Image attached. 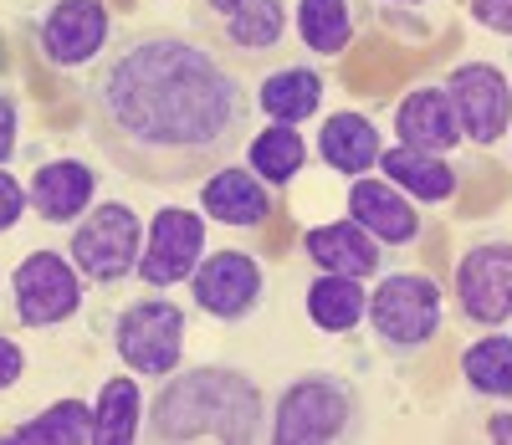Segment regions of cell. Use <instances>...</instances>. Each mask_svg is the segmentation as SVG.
I'll use <instances>...</instances> for the list:
<instances>
[{
	"mask_svg": "<svg viewBox=\"0 0 512 445\" xmlns=\"http://www.w3.org/2000/svg\"><path fill=\"white\" fill-rule=\"evenodd\" d=\"M487 440H507L512 445V410H492L487 415Z\"/></svg>",
	"mask_w": 512,
	"mask_h": 445,
	"instance_id": "32",
	"label": "cell"
},
{
	"mask_svg": "<svg viewBox=\"0 0 512 445\" xmlns=\"http://www.w3.org/2000/svg\"><path fill=\"white\" fill-rule=\"evenodd\" d=\"M31 210L47 220V226H77L88 215L93 195H98V169L82 159H47L31 174Z\"/></svg>",
	"mask_w": 512,
	"mask_h": 445,
	"instance_id": "16",
	"label": "cell"
},
{
	"mask_svg": "<svg viewBox=\"0 0 512 445\" xmlns=\"http://www.w3.org/2000/svg\"><path fill=\"white\" fill-rule=\"evenodd\" d=\"M308 318H313V328L318 333H333V338H344V333H354L359 323H364V313H369V292H364V282L359 277H338V272H318L313 282H308Z\"/></svg>",
	"mask_w": 512,
	"mask_h": 445,
	"instance_id": "23",
	"label": "cell"
},
{
	"mask_svg": "<svg viewBox=\"0 0 512 445\" xmlns=\"http://www.w3.org/2000/svg\"><path fill=\"white\" fill-rule=\"evenodd\" d=\"M200 210L210 220H221V226H231V231H256L272 215V185L251 164L241 169L231 159L210 174V180H200Z\"/></svg>",
	"mask_w": 512,
	"mask_h": 445,
	"instance_id": "15",
	"label": "cell"
},
{
	"mask_svg": "<svg viewBox=\"0 0 512 445\" xmlns=\"http://www.w3.org/2000/svg\"><path fill=\"white\" fill-rule=\"evenodd\" d=\"M36 47L62 72L93 67L113 47V11L103 0H52L36 26Z\"/></svg>",
	"mask_w": 512,
	"mask_h": 445,
	"instance_id": "10",
	"label": "cell"
},
{
	"mask_svg": "<svg viewBox=\"0 0 512 445\" xmlns=\"http://www.w3.org/2000/svg\"><path fill=\"white\" fill-rule=\"evenodd\" d=\"M297 36L313 57H344L354 41V0H297Z\"/></svg>",
	"mask_w": 512,
	"mask_h": 445,
	"instance_id": "27",
	"label": "cell"
},
{
	"mask_svg": "<svg viewBox=\"0 0 512 445\" xmlns=\"http://www.w3.org/2000/svg\"><path fill=\"white\" fill-rule=\"evenodd\" d=\"M379 174L420 205H446L456 195V169L446 164V154H425V149H410V144L379 149Z\"/></svg>",
	"mask_w": 512,
	"mask_h": 445,
	"instance_id": "20",
	"label": "cell"
},
{
	"mask_svg": "<svg viewBox=\"0 0 512 445\" xmlns=\"http://www.w3.org/2000/svg\"><path fill=\"white\" fill-rule=\"evenodd\" d=\"M461 384L472 389L477 399H512V333L487 328L482 338H472L461 348Z\"/></svg>",
	"mask_w": 512,
	"mask_h": 445,
	"instance_id": "24",
	"label": "cell"
},
{
	"mask_svg": "<svg viewBox=\"0 0 512 445\" xmlns=\"http://www.w3.org/2000/svg\"><path fill=\"white\" fill-rule=\"evenodd\" d=\"M349 215L359 220V226H364L379 246H390V251L420 241V210H415V200H410L405 190H395L390 180H364V174H359V180L349 185Z\"/></svg>",
	"mask_w": 512,
	"mask_h": 445,
	"instance_id": "17",
	"label": "cell"
},
{
	"mask_svg": "<svg viewBox=\"0 0 512 445\" xmlns=\"http://www.w3.org/2000/svg\"><path fill=\"white\" fill-rule=\"evenodd\" d=\"M246 159L272 190H282L308 169V139L292 123H272V128L256 133V139H246Z\"/></svg>",
	"mask_w": 512,
	"mask_h": 445,
	"instance_id": "26",
	"label": "cell"
},
{
	"mask_svg": "<svg viewBox=\"0 0 512 445\" xmlns=\"http://www.w3.org/2000/svg\"><path fill=\"white\" fill-rule=\"evenodd\" d=\"M395 139L410 149H425V154H451L466 139L446 87H410L395 103Z\"/></svg>",
	"mask_w": 512,
	"mask_h": 445,
	"instance_id": "18",
	"label": "cell"
},
{
	"mask_svg": "<svg viewBox=\"0 0 512 445\" xmlns=\"http://www.w3.org/2000/svg\"><path fill=\"white\" fill-rule=\"evenodd\" d=\"M16 144H21V103L6 82H0V169L16 159Z\"/></svg>",
	"mask_w": 512,
	"mask_h": 445,
	"instance_id": "29",
	"label": "cell"
},
{
	"mask_svg": "<svg viewBox=\"0 0 512 445\" xmlns=\"http://www.w3.org/2000/svg\"><path fill=\"white\" fill-rule=\"evenodd\" d=\"M472 21L492 36H512V0H466Z\"/></svg>",
	"mask_w": 512,
	"mask_h": 445,
	"instance_id": "30",
	"label": "cell"
},
{
	"mask_svg": "<svg viewBox=\"0 0 512 445\" xmlns=\"http://www.w3.org/2000/svg\"><path fill=\"white\" fill-rule=\"evenodd\" d=\"M11 302L21 328H62L82 313L88 282L62 251H26L11 272Z\"/></svg>",
	"mask_w": 512,
	"mask_h": 445,
	"instance_id": "7",
	"label": "cell"
},
{
	"mask_svg": "<svg viewBox=\"0 0 512 445\" xmlns=\"http://www.w3.org/2000/svg\"><path fill=\"white\" fill-rule=\"evenodd\" d=\"M0 440L16 445H93V405L88 399H57L21 425H6Z\"/></svg>",
	"mask_w": 512,
	"mask_h": 445,
	"instance_id": "25",
	"label": "cell"
},
{
	"mask_svg": "<svg viewBox=\"0 0 512 445\" xmlns=\"http://www.w3.org/2000/svg\"><path fill=\"white\" fill-rule=\"evenodd\" d=\"M379 128L364 113H328L318 128V159L328 169H338L344 180H359V174L379 169Z\"/></svg>",
	"mask_w": 512,
	"mask_h": 445,
	"instance_id": "21",
	"label": "cell"
},
{
	"mask_svg": "<svg viewBox=\"0 0 512 445\" xmlns=\"http://www.w3.org/2000/svg\"><path fill=\"white\" fill-rule=\"evenodd\" d=\"M420 6H431V0H374V11H384V16H405V11H420Z\"/></svg>",
	"mask_w": 512,
	"mask_h": 445,
	"instance_id": "33",
	"label": "cell"
},
{
	"mask_svg": "<svg viewBox=\"0 0 512 445\" xmlns=\"http://www.w3.org/2000/svg\"><path fill=\"white\" fill-rule=\"evenodd\" d=\"M323 93L328 82L318 67H303V62H282L272 67L262 82H256V108H262L272 123H308L318 108H323Z\"/></svg>",
	"mask_w": 512,
	"mask_h": 445,
	"instance_id": "19",
	"label": "cell"
},
{
	"mask_svg": "<svg viewBox=\"0 0 512 445\" xmlns=\"http://www.w3.org/2000/svg\"><path fill=\"white\" fill-rule=\"evenodd\" d=\"M451 297H456L461 328L487 333V328L512 323V241L492 236V241L466 246L456 261Z\"/></svg>",
	"mask_w": 512,
	"mask_h": 445,
	"instance_id": "8",
	"label": "cell"
},
{
	"mask_svg": "<svg viewBox=\"0 0 512 445\" xmlns=\"http://www.w3.org/2000/svg\"><path fill=\"white\" fill-rule=\"evenodd\" d=\"M303 256L313 261V272H338V277H379L390 246H379L359 220H328V226H308L303 231Z\"/></svg>",
	"mask_w": 512,
	"mask_h": 445,
	"instance_id": "14",
	"label": "cell"
},
{
	"mask_svg": "<svg viewBox=\"0 0 512 445\" xmlns=\"http://www.w3.org/2000/svg\"><path fill=\"white\" fill-rule=\"evenodd\" d=\"M21 374H26V348H21L16 338L0 333V394L16 389V384H21Z\"/></svg>",
	"mask_w": 512,
	"mask_h": 445,
	"instance_id": "31",
	"label": "cell"
},
{
	"mask_svg": "<svg viewBox=\"0 0 512 445\" xmlns=\"http://www.w3.org/2000/svg\"><path fill=\"white\" fill-rule=\"evenodd\" d=\"M26 210H31V195H26V185L16 180L11 169H0V236H6V231H16Z\"/></svg>",
	"mask_w": 512,
	"mask_h": 445,
	"instance_id": "28",
	"label": "cell"
},
{
	"mask_svg": "<svg viewBox=\"0 0 512 445\" xmlns=\"http://www.w3.org/2000/svg\"><path fill=\"white\" fill-rule=\"evenodd\" d=\"M369 338L390 359H420L441 338L446 323V297L425 272H384L369 292Z\"/></svg>",
	"mask_w": 512,
	"mask_h": 445,
	"instance_id": "4",
	"label": "cell"
},
{
	"mask_svg": "<svg viewBox=\"0 0 512 445\" xmlns=\"http://www.w3.org/2000/svg\"><path fill=\"white\" fill-rule=\"evenodd\" d=\"M205 16L236 62H272L287 41V0H205Z\"/></svg>",
	"mask_w": 512,
	"mask_h": 445,
	"instance_id": "13",
	"label": "cell"
},
{
	"mask_svg": "<svg viewBox=\"0 0 512 445\" xmlns=\"http://www.w3.org/2000/svg\"><path fill=\"white\" fill-rule=\"evenodd\" d=\"M262 297H267V272H262V261L241 246L205 251V261L190 277V302L216 323H246L256 307H262Z\"/></svg>",
	"mask_w": 512,
	"mask_h": 445,
	"instance_id": "9",
	"label": "cell"
},
{
	"mask_svg": "<svg viewBox=\"0 0 512 445\" xmlns=\"http://www.w3.org/2000/svg\"><path fill=\"white\" fill-rule=\"evenodd\" d=\"M67 256L82 272V282L93 287H118L139 272V256H144V220L134 205L123 200H103L98 210H88L72 226Z\"/></svg>",
	"mask_w": 512,
	"mask_h": 445,
	"instance_id": "6",
	"label": "cell"
},
{
	"mask_svg": "<svg viewBox=\"0 0 512 445\" xmlns=\"http://www.w3.org/2000/svg\"><path fill=\"white\" fill-rule=\"evenodd\" d=\"M88 133L139 185H200L231 164L256 118V82L216 41L139 26L118 36L88 77Z\"/></svg>",
	"mask_w": 512,
	"mask_h": 445,
	"instance_id": "1",
	"label": "cell"
},
{
	"mask_svg": "<svg viewBox=\"0 0 512 445\" xmlns=\"http://www.w3.org/2000/svg\"><path fill=\"white\" fill-rule=\"evenodd\" d=\"M205 261V215L164 205L154 210L144 231V256H139V282L144 287H180L195 277V266Z\"/></svg>",
	"mask_w": 512,
	"mask_h": 445,
	"instance_id": "11",
	"label": "cell"
},
{
	"mask_svg": "<svg viewBox=\"0 0 512 445\" xmlns=\"http://www.w3.org/2000/svg\"><path fill=\"white\" fill-rule=\"evenodd\" d=\"M108 333H113V353L123 359L128 374L169 379L185 364L190 318H185V307L175 297H134L128 307H118Z\"/></svg>",
	"mask_w": 512,
	"mask_h": 445,
	"instance_id": "5",
	"label": "cell"
},
{
	"mask_svg": "<svg viewBox=\"0 0 512 445\" xmlns=\"http://www.w3.org/2000/svg\"><path fill=\"white\" fill-rule=\"evenodd\" d=\"M267 394L251 374L231 364H200V369H175L159 379L149 399V420L144 440L159 445H200V440H221V445H251L267 435Z\"/></svg>",
	"mask_w": 512,
	"mask_h": 445,
	"instance_id": "2",
	"label": "cell"
},
{
	"mask_svg": "<svg viewBox=\"0 0 512 445\" xmlns=\"http://www.w3.org/2000/svg\"><path fill=\"white\" fill-rule=\"evenodd\" d=\"M149 405H144V389L134 374H113L103 379L98 399H93V440L98 445H128L144 435Z\"/></svg>",
	"mask_w": 512,
	"mask_h": 445,
	"instance_id": "22",
	"label": "cell"
},
{
	"mask_svg": "<svg viewBox=\"0 0 512 445\" xmlns=\"http://www.w3.org/2000/svg\"><path fill=\"white\" fill-rule=\"evenodd\" d=\"M267 440L277 445H338L364 440V399L338 374H297L267 415Z\"/></svg>",
	"mask_w": 512,
	"mask_h": 445,
	"instance_id": "3",
	"label": "cell"
},
{
	"mask_svg": "<svg viewBox=\"0 0 512 445\" xmlns=\"http://www.w3.org/2000/svg\"><path fill=\"white\" fill-rule=\"evenodd\" d=\"M446 93L456 103L466 139L477 149L502 144V133L512 128V82L497 62H456L446 77Z\"/></svg>",
	"mask_w": 512,
	"mask_h": 445,
	"instance_id": "12",
	"label": "cell"
}]
</instances>
